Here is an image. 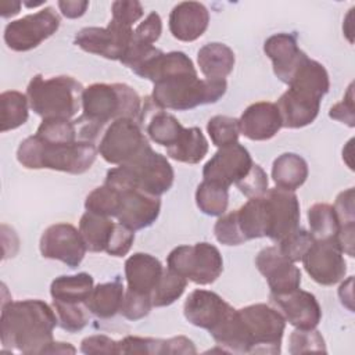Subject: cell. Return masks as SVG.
<instances>
[{
	"mask_svg": "<svg viewBox=\"0 0 355 355\" xmlns=\"http://www.w3.org/2000/svg\"><path fill=\"white\" fill-rule=\"evenodd\" d=\"M162 273L164 266L159 259L146 252H136L130 255L125 262L128 290L136 293L150 295Z\"/></svg>",
	"mask_w": 355,
	"mask_h": 355,
	"instance_id": "obj_24",
	"label": "cell"
},
{
	"mask_svg": "<svg viewBox=\"0 0 355 355\" xmlns=\"http://www.w3.org/2000/svg\"><path fill=\"white\" fill-rule=\"evenodd\" d=\"M133 240H135V232L118 222L115 223V227L111 234L110 243L105 248V252L112 257H123L130 251Z\"/></svg>",
	"mask_w": 355,
	"mask_h": 355,
	"instance_id": "obj_48",
	"label": "cell"
},
{
	"mask_svg": "<svg viewBox=\"0 0 355 355\" xmlns=\"http://www.w3.org/2000/svg\"><path fill=\"white\" fill-rule=\"evenodd\" d=\"M151 308H153V302L148 294L126 290L119 313L129 320H139L147 316Z\"/></svg>",
	"mask_w": 355,
	"mask_h": 355,
	"instance_id": "obj_43",
	"label": "cell"
},
{
	"mask_svg": "<svg viewBox=\"0 0 355 355\" xmlns=\"http://www.w3.org/2000/svg\"><path fill=\"white\" fill-rule=\"evenodd\" d=\"M336 216L340 226L355 223V211H354V189L349 187L345 191H341L333 205Z\"/></svg>",
	"mask_w": 355,
	"mask_h": 355,
	"instance_id": "obj_52",
	"label": "cell"
},
{
	"mask_svg": "<svg viewBox=\"0 0 355 355\" xmlns=\"http://www.w3.org/2000/svg\"><path fill=\"white\" fill-rule=\"evenodd\" d=\"M207 132L211 141L219 148L237 143L240 136L239 119L227 115H215L208 121Z\"/></svg>",
	"mask_w": 355,
	"mask_h": 355,
	"instance_id": "obj_38",
	"label": "cell"
},
{
	"mask_svg": "<svg viewBox=\"0 0 355 355\" xmlns=\"http://www.w3.org/2000/svg\"><path fill=\"white\" fill-rule=\"evenodd\" d=\"M255 265L266 279L270 294H286L300 288V269L282 254L277 245L261 250L255 258Z\"/></svg>",
	"mask_w": 355,
	"mask_h": 355,
	"instance_id": "obj_16",
	"label": "cell"
},
{
	"mask_svg": "<svg viewBox=\"0 0 355 355\" xmlns=\"http://www.w3.org/2000/svg\"><path fill=\"white\" fill-rule=\"evenodd\" d=\"M183 129L184 128L182 123L172 114L158 108L150 118L147 125V135L154 143L168 148L176 143Z\"/></svg>",
	"mask_w": 355,
	"mask_h": 355,
	"instance_id": "obj_34",
	"label": "cell"
},
{
	"mask_svg": "<svg viewBox=\"0 0 355 355\" xmlns=\"http://www.w3.org/2000/svg\"><path fill=\"white\" fill-rule=\"evenodd\" d=\"M173 169L166 157L150 148L130 164L118 165L107 172L105 183L118 189H137L159 197L173 184Z\"/></svg>",
	"mask_w": 355,
	"mask_h": 355,
	"instance_id": "obj_6",
	"label": "cell"
},
{
	"mask_svg": "<svg viewBox=\"0 0 355 355\" xmlns=\"http://www.w3.org/2000/svg\"><path fill=\"white\" fill-rule=\"evenodd\" d=\"M226 80L200 79L196 69L168 75L154 83L151 100L161 110L187 111L216 103L226 93Z\"/></svg>",
	"mask_w": 355,
	"mask_h": 355,
	"instance_id": "obj_4",
	"label": "cell"
},
{
	"mask_svg": "<svg viewBox=\"0 0 355 355\" xmlns=\"http://www.w3.org/2000/svg\"><path fill=\"white\" fill-rule=\"evenodd\" d=\"M19 7H21L19 1H6V3H1V6H0L1 17L3 18H8V17H12V15L18 14L19 12Z\"/></svg>",
	"mask_w": 355,
	"mask_h": 355,
	"instance_id": "obj_58",
	"label": "cell"
},
{
	"mask_svg": "<svg viewBox=\"0 0 355 355\" xmlns=\"http://www.w3.org/2000/svg\"><path fill=\"white\" fill-rule=\"evenodd\" d=\"M247 341V354H279L286 329L283 315L266 305L254 304L237 309Z\"/></svg>",
	"mask_w": 355,
	"mask_h": 355,
	"instance_id": "obj_7",
	"label": "cell"
},
{
	"mask_svg": "<svg viewBox=\"0 0 355 355\" xmlns=\"http://www.w3.org/2000/svg\"><path fill=\"white\" fill-rule=\"evenodd\" d=\"M186 286H187V279L172 272L168 268L166 270L164 269L162 276L159 277L157 286L150 294L153 306L161 308V306H168L173 304L178 298H180Z\"/></svg>",
	"mask_w": 355,
	"mask_h": 355,
	"instance_id": "obj_36",
	"label": "cell"
},
{
	"mask_svg": "<svg viewBox=\"0 0 355 355\" xmlns=\"http://www.w3.org/2000/svg\"><path fill=\"white\" fill-rule=\"evenodd\" d=\"M82 110L83 115L75 121L79 140L93 141L105 123L118 118L140 122L141 100L125 83H93L83 89Z\"/></svg>",
	"mask_w": 355,
	"mask_h": 355,
	"instance_id": "obj_2",
	"label": "cell"
},
{
	"mask_svg": "<svg viewBox=\"0 0 355 355\" xmlns=\"http://www.w3.org/2000/svg\"><path fill=\"white\" fill-rule=\"evenodd\" d=\"M308 222L311 234L315 237V240L334 239L340 229V223L333 205L326 202L313 204L308 209Z\"/></svg>",
	"mask_w": 355,
	"mask_h": 355,
	"instance_id": "obj_35",
	"label": "cell"
},
{
	"mask_svg": "<svg viewBox=\"0 0 355 355\" xmlns=\"http://www.w3.org/2000/svg\"><path fill=\"white\" fill-rule=\"evenodd\" d=\"M1 104V132L12 130L19 128L28 121L29 116V101L26 94L17 90L3 92L0 96Z\"/></svg>",
	"mask_w": 355,
	"mask_h": 355,
	"instance_id": "obj_32",
	"label": "cell"
},
{
	"mask_svg": "<svg viewBox=\"0 0 355 355\" xmlns=\"http://www.w3.org/2000/svg\"><path fill=\"white\" fill-rule=\"evenodd\" d=\"M114 227L115 222H112L108 216L97 215L89 211H86L79 220L80 236L86 248L92 252L105 251Z\"/></svg>",
	"mask_w": 355,
	"mask_h": 355,
	"instance_id": "obj_31",
	"label": "cell"
},
{
	"mask_svg": "<svg viewBox=\"0 0 355 355\" xmlns=\"http://www.w3.org/2000/svg\"><path fill=\"white\" fill-rule=\"evenodd\" d=\"M270 300L295 329H313L322 319L320 305L309 291L297 288L286 294H270Z\"/></svg>",
	"mask_w": 355,
	"mask_h": 355,
	"instance_id": "obj_17",
	"label": "cell"
},
{
	"mask_svg": "<svg viewBox=\"0 0 355 355\" xmlns=\"http://www.w3.org/2000/svg\"><path fill=\"white\" fill-rule=\"evenodd\" d=\"M121 191V205L116 219L121 225L136 232L153 225L161 209L159 197L146 194L137 189Z\"/></svg>",
	"mask_w": 355,
	"mask_h": 355,
	"instance_id": "obj_18",
	"label": "cell"
},
{
	"mask_svg": "<svg viewBox=\"0 0 355 355\" xmlns=\"http://www.w3.org/2000/svg\"><path fill=\"white\" fill-rule=\"evenodd\" d=\"M268 215V237L280 243L291 234L300 223V201L294 191L268 189L263 194Z\"/></svg>",
	"mask_w": 355,
	"mask_h": 355,
	"instance_id": "obj_15",
	"label": "cell"
},
{
	"mask_svg": "<svg viewBox=\"0 0 355 355\" xmlns=\"http://www.w3.org/2000/svg\"><path fill=\"white\" fill-rule=\"evenodd\" d=\"M151 148L139 122L132 118H118L104 132L98 153L112 165L130 164Z\"/></svg>",
	"mask_w": 355,
	"mask_h": 355,
	"instance_id": "obj_9",
	"label": "cell"
},
{
	"mask_svg": "<svg viewBox=\"0 0 355 355\" xmlns=\"http://www.w3.org/2000/svg\"><path fill=\"white\" fill-rule=\"evenodd\" d=\"M196 202L205 215L220 216L229 205V189L209 180H202L196 191Z\"/></svg>",
	"mask_w": 355,
	"mask_h": 355,
	"instance_id": "obj_33",
	"label": "cell"
},
{
	"mask_svg": "<svg viewBox=\"0 0 355 355\" xmlns=\"http://www.w3.org/2000/svg\"><path fill=\"white\" fill-rule=\"evenodd\" d=\"M193 341L184 336L164 340V354H196Z\"/></svg>",
	"mask_w": 355,
	"mask_h": 355,
	"instance_id": "obj_53",
	"label": "cell"
},
{
	"mask_svg": "<svg viewBox=\"0 0 355 355\" xmlns=\"http://www.w3.org/2000/svg\"><path fill=\"white\" fill-rule=\"evenodd\" d=\"M80 351L87 355H98V354H118V341L104 336L96 334L89 336L82 340Z\"/></svg>",
	"mask_w": 355,
	"mask_h": 355,
	"instance_id": "obj_50",
	"label": "cell"
},
{
	"mask_svg": "<svg viewBox=\"0 0 355 355\" xmlns=\"http://www.w3.org/2000/svg\"><path fill=\"white\" fill-rule=\"evenodd\" d=\"M208 153V141L201 129L184 128L175 144L166 148V155L184 164H197Z\"/></svg>",
	"mask_w": 355,
	"mask_h": 355,
	"instance_id": "obj_30",
	"label": "cell"
},
{
	"mask_svg": "<svg viewBox=\"0 0 355 355\" xmlns=\"http://www.w3.org/2000/svg\"><path fill=\"white\" fill-rule=\"evenodd\" d=\"M320 100V97L305 90L288 87L276 103L282 126L298 129L312 123L319 114Z\"/></svg>",
	"mask_w": 355,
	"mask_h": 355,
	"instance_id": "obj_20",
	"label": "cell"
},
{
	"mask_svg": "<svg viewBox=\"0 0 355 355\" xmlns=\"http://www.w3.org/2000/svg\"><path fill=\"white\" fill-rule=\"evenodd\" d=\"M268 184V176L258 164H252L248 173L236 183L237 189L248 198L263 196L269 189Z\"/></svg>",
	"mask_w": 355,
	"mask_h": 355,
	"instance_id": "obj_46",
	"label": "cell"
},
{
	"mask_svg": "<svg viewBox=\"0 0 355 355\" xmlns=\"http://www.w3.org/2000/svg\"><path fill=\"white\" fill-rule=\"evenodd\" d=\"M53 308L55 311L58 324L68 333H78L89 323V315L82 304L53 300Z\"/></svg>",
	"mask_w": 355,
	"mask_h": 355,
	"instance_id": "obj_40",
	"label": "cell"
},
{
	"mask_svg": "<svg viewBox=\"0 0 355 355\" xmlns=\"http://www.w3.org/2000/svg\"><path fill=\"white\" fill-rule=\"evenodd\" d=\"M121 205V191L107 183L96 187L89 193L85 208L89 212L103 216H116Z\"/></svg>",
	"mask_w": 355,
	"mask_h": 355,
	"instance_id": "obj_37",
	"label": "cell"
},
{
	"mask_svg": "<svg viewBox=\"0 0 355 355\" xmlns=\"http://www.w3.org/2000/svg\"><path fill=\"white\" fill-rule=\"evenodd\" d=\"M111 12L114 21L132 28V25L141 18L143 6L136 0H118L112 3Z\"/></svg>",
	"mask_w": 355,
	"mask_h": 355,
	"instance_id": "obj_47",
	"label": "cell"
},
{
	"mask_svg": "<svg viewBox=\"0 0 355 355\" xmlns=\"http://www.w3.org/2000/svg\"><path fill=\"white\" fill-rule=\"evenodd\" d=\"M315 237L311 234V232L302 227H297L291 234H288L286 239L277 243V247L286 258L295 263L302 259V257L305 255V252L308 251Z\"/></svg>",
	"mask_w": 355,
	"mask_h": 355,
	"instance_id": "obj_42",
	"label": "cell"
},
{
	"mask_svg": "<svg viewBox=\"0 0 355 355\" xmlns=\"http://www.w3.org/2000/svg\"><path fill=\"white\" fill-rule=\"evenodd\" d=\"M60 28V17L53 7L11 21L4 29V42L14 51H29L37 47Z\"/></svg>",
	"mask_w": 355,
	"mask_h": 355,
	"instance_id": "obj_10",
	"label": "cell"
},
{
	"mask_svg": "<svg viewBox=\"0 0 355 355\" xmlns=\"http://www.w3.org/2000/svg\"><path fill=\"white\" fill-rule=\"evenodd\" d=\"M83 86L72 76L60 75L44 79L35 75L28 87L26 97L31 110L43 119H71L82 105Z\"/></svg>",
	"mask_w": 355,
	"mask_h": 355,
	"instance_id": "obj_5",
	"label": "cell"
},
{
	"mask_svg": "<svg viewBox=\"0 0 355 355\" xmlns=\"http://www.w3.org/2000/svg\"><path fill=\"white\" fill-rule=\"evenodd\" d=\"M236 218L244 240L268 237V215L265 197L248 198V201L236 209Z\"/></svg>",
	"mask_w": 355,
	"mask_h": 355,
	"instance_id": "obj_28",
	"label": "cell"
},
{
	"mask_svg": "<svg viewBox=\"0 0 355 355\" xmlns=\"http://www.w3.org/2000/svg\"><path fill=\"white\" fill-rule=\"evenodd\" d=\"M46 1H37V3H25V6L28 7H37V6H43Z\"/></svg>",
	"mask_w": 355,
	"mask_h": 355,
	"instance_id": "obj_59",
	"label": "cell"
},
{
	"mask_svg": "<svg viewBox=\"0 0 355 355\" xmlns=\"http://www.w3.org/2000/svg\"><path fill=\"white\" fill-rule=\"evenodd\" d=\"M352 276L348 277L347 282L341 283L340 288H338V295H340V300L343 302V305H345L349 311H354V306H352V302H354V297H352Z\"/></svg>",
	"mask_w": 355,
	"mask_h": 355,
	"instance_id": "obj_56",
	"label": "cell"
},
{
	"mask_svg": "<svg viewBox=\"0 0 355 355\" xmlns=\"http://www.w3.org/2000/svg\"><path fill=\"white\" fill-rule=\"evenodd\" d=\"M354 230H355V223L343 225L340 226L334 237L343 254H347L349 257H354Z\"/></svg>",
	"mask_w": 355,
	"mask_h": 355,
	"instance_id": "obj_54",
	"label": "cell"
},
{
	"mask_svg": "<svg viewBox=\"0 0 355 355\" xmlns=\"http://www.w3.org/2000/svg\"><path fill=\"white\" fill-rule=\"evenodd\" d=\"M97 151L93 141H47L33 135L21 141L17 159L26 169H51L80 175L90 169Z\"/></svg>",
	"mask_w": 355,
	"mask_h": 355,
	"instance_id": "obj_3",
	"label": "cell"
},
{
	"mask_svg": "<svg viewBox=\"0 0 355 355\" xmlns=\"http://www.w3.org/2000/svg\"><path fill=\"white\" fill-rule=\"evenodd\" d=\"M118 354H164V340L128 336L118 341Z\"/></svg>",
	"mask_w": 355,
	"mask_h": 355,
	"instance_id": "obj_45",
	"label": "cell"
},
{
	"mask_svg": "<svg viewBox=\"0 0 355 355\" xmlns=\"http://www.w3.org/2000/svg\"><path fill=\"white\" fill-rule=\"evenodd\" d=\"M123 295V284L119 280L101 283L93 288L85 305L94 316L100 319H108L119 312Z\"/></svg>",
	"mask_w": 355,
	"mask_h": 355,
	"instance_id": "obj_29",
	"label": "cell"
},
{
	"mask_svg": "<svg viewBox=\"0 0 355 355\" xmlns=\"http://www.w3.org/2000/svg\"><path fill=\"white\" fill-rule=\"evenodd\" d=\"M40 254L43 258L57 259L69 268H76L87 251L80 232L71 223L49 226L40 237Z\"/></svg>",
	"mask_w": 355,
	"mask_h": 355,
	"instance_id": "obj_13",
	"label": "cell"
},
{
	"mask_svg": "<svg viewBox=\"0 0 355 355\" xmlns=\"http://www.w3.org/2000/svg\"><path fill=\"white\" fill-rule=\"evenodd\" d=\"M89 7V1L86 0H64L58 1V8L61 14L67 18H79L82 17Z\"/></svg>",
	"mask_w": 355,
	"mask_h": 355,
	"instance_id": "obj_55",
	"label": "cell"
},
{
	"mask_svg": "<svg viewBox=\"0 0 355 355\" xmlns=\"http://www.w3.org/2000/svg\"><path fill=\"white\" fill-rule=\"evenodd\" d=\"M290 354L326 352V344L322 334L313 329H295L288 338Z\"/></svg>",
	"mask_w": 355,
	"mask_h": 355,
	"instance_id": "obj_41",
	"label": "cell"
},
{
	"mask_svg": "<svg viewBox=\"0 0 355 355\" xmlns=\"http://www.w3.org/2000/svg\"><path fill=\"white\" fill-rule=\"evenodd\" d=\"M252 158L248 150L239 141L220 147L212 158L204 165L202 178L223 187L236 184L252 166Z\"/></svg>",
	"mask_w": 355,
	"mask_h": 355,
	"instance_id": "obj_14",
	"label": "cell"
},
{
	"mask_svg": "<svg viewBox=\"0 0 355 355\" xmlns=\"http://www.w3.org/2000/svg\"><path fill=\"white\" fill-rule=\"evenodd\" d=\"M168 269L196 284L214 283L223 270V259L219 250L207 243L179 245L166 258Z\"/></svg>",
	"mask_w": 355,
	"mask_h": 355,
	"instance_id": "obj_8",
	"label": "cell"
},
{
	"mask_svg": "<svg viewBox=\"0 0 355 355\" xmlns=\"http://www.w3.org/2000/svg\"><path fill=\"white\" fill-rule=\"evenodd\" d=\"M233 306L220 295L208 290H194L183 305V313L189 323L211 331L229 313Z\"/></svg>",
	"mask_w": 355,
	"mask_h": 355,
	"instance_id": "obj_19",
	"label": "cell"
},
{
	"mask_svg": "<svg viewBox=\"0 0 355 355\" xmlns=\"http://www.w3.org/2000/svg\"><path fill=\"white\" fill-rule=\"evenodd\" d=\"M209 24L207 7L198 1H183L169 15V31L180 42H194L204 35Z\"/></svg>",
	"mask_w": 355,
	"mask_h": 355,
	"instance_id": "obj_23",
	"label": "cell"
},
{
	"mask_svg": "<svg viewBox=\"0 0 355 355\" xmlns=\"http://www.w3.org/2000/svg\"><path fill=\"white\" fill-rule=\"evenodd\" d=\"M214 233L216 240L225 245H240L245 243L237 223L236 211L220 215V218L215 223Z\"/></svg>",
	"mask_w": 355,
	"mask_h": 355,
	"instance_id": "obj_44",
	"label": "cell"
},
{
	"mask_svg": "<svg viewBox=\"0 0 355 355\" xmlns=\"http://www.w3.org/2000/svg\"><path fill=\"white\" fill-rule=\"evenodd\" d=\"M234 53L223 43H208L197 53V62L201 73L209 80H226L225 78L234 68Z\"/></svg>",
	"mask_w": 355,
	"mask_h": 355,
	"instance_id": "obj_25",
	"label": "cell"
},
{
	"mask_svg": "<svg viewBox=\"0 0 355 355\" xmlns=\"http://www.w3.org/2000/svg\"><path fill=\"white\" fill-rule=\"evenodd\" d=\"M240 133L250 140H269L283 126L275 103L258 101L245 108L239 119Z\"/></svg>",
	"mask_w": 355,
	"mask_h": 355,
	"instance_id": "obj_22",
	"label": "cell"
},
{
	"mask_svg": "<svg viewBox=\"0 0 355 355\" xmlns=\"http://www.w3.org/2000/svg\"><path fill=\"white\" fill-rule=\"evenodd\" d=\"M352 83L348 86V90L344 96V98L334 104L330 111H329V116L331 119L340 121L345 125H348L349 128L355 126V114H354V94H352Z\"/></svg>",
	"mask_w": 355,
	"mask_h": 355,
	"instance_id": "obj_51",
	"label": "cell"
},
{
	"mask_svg": "<svg viewBox=\"0 0 355 355\" xmlns=\"http://www.w3.org/2000/svg\"><path fill=\"white\" fill-rule=\"evenodd\" d=\"M306 273L322 286H333L344 279L347 263L334 239L315 240L302 257Z\"/></svg>",
	"mask_w": 355,
	"mask_h": 355,
	"instance_id": "obj_12",
	"label": "cell"
},
{
	"mask_svg": "<svg viewBox=\"0 0 355 355\" xmlns=\"http://www.w3.org/2000/svg\"><path fill=\"white\" fill-rule=\"evenodd\" d=\"M162 32V21L161 17L157 12H150L143 22L137 25V28L133 31L132 39L140 43L153 44L155 43Z\"/></svg>",
	"mask_w": 355,
	"mask_h": 355,
	"instance_id": "obj_49",
	"label": "cell"
},
{
	"mask_svg": "<svg viewBox=\"0 0 355 355\" xmlns=\"http://www.w3.org/2000/svg\"><path fill=\"white\" fill-rule=\"evenodd\" d=\"M306 161L294 153L279 155L272 165V178L279 189L294 191L301 187L308 178Z\"/></svg>",
	"mask_w": 355,
	"mask_h": 355,
	"instance_id": "obj_26",
	"label": "cell"
},
{
	"mask_svg": "<svg viewBox=\"0 0 355 355\" xmlns=\"http://www.w3.org/2000/svg\"><path fill=\"white\" fill-rule=\"evenodd\" d=\"M263 51L272 61L275 75L286 85L308 57L290 33H276L268 37L263 43Z\"/></svg>",
	"mask_w": 355,
	"mask_h": 355,
	"instance_id": "obj_21",
	"label": "cell"
},
{
	"mask_svg": "<svg viewBox=\"0 0 355 355\" xmlns=\"http://www.w3.org/2000/svg\"><path fill=\"white\" fill-rule=\"evenodd\" d=\"M57 324L54 308L44 301H10L1 306V345L4 349H15L28 355L44 354L54 341L53 330Z\"/></svg>",
	"mask_w": 355,
	"mask_h": 355,
	"instance_id": "obj_1",
	"label": "cell"
},
{
	"mask_svg": "<svg viewBox=\"0 0 355 355\" xmlns=\"http://www.w3.org/2000/svg\"><path fill=\"white\" fill-rule=\"evenodd\" d=\"M36 136L47 141H62V143H73L79 140L78 126L75 121L69 119H43L36 130Z\"/></svg>",
	"mask_w": 355,
	"mask_h": 355,
	"instance_id": "obj_39",
	"label": "cell"
},
{
	"mask_svg": "<svg viewBox=\"0 0 355 355\" xmlns=\"http://www.w3.org/2000/svg\"><path fill=\"white\" fill-rule=\"evenodd\" d=\"M94 288L93 277L86 273L58 276L51 282L50 294L53 300L72 304H85Z\"/></svg>",
	"mask_w": 355,
	"mask_h": 355,
	"instance_id": "obj_27",
	"label": "cell"
},
{
	"mask_svg": "<svg viewBox=\"0 0 355 355\" xmlns=\"http://www.w3.org/2000/svg\"><path fill=\"white\" fill-rule=\"evenodd\" d=\"M76 348L72 347L69 343H60L53 341L44 351V354H75Z\"/></svg>",
	"mask_w": 355,
	"mask_h": 355,
	"instance_id": "obj_57",
	"label": "cell"
},
{
	"mask_svg": "<svg viewBox=\"0 0 355 355\" xmlns=\"http://www.w3.org/2000/svg\"><path fill=\"white\" fill-rule=\"evenodd\" d=\"M132 36L133 29L130 26L111 19L105 28L87 26L80 29L75 35L73 43L87 53L121 61L132 42Z\"/></svg>",
	"mask_w": 355,
	"mask_h": 355,
	"instance_id": "obj_11",
	"label": "cell"
}]
</instances>
